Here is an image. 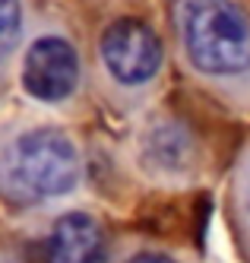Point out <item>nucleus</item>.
Instances as JSON below:
<instances>
[{
    "mask_svg": "<svg viewBox=\"0 0 250 263\" xmlns=\"http://www.w3.org/2000/svg\"><path fill=\"white\" fill-rule=\"evenodd\" d=\"M80 83V58L67 39L45 35L38 39L23 61V86L42 102H61Z\"/></svg>",
    "mask_w": 250,
    "mask_h": 263,
    "instance_id": "obj_4",
    "label": "nucleus"
},
{
    "mask_svg": "<svg viewBox=\"0 0 250 263\" xmlns=\"http://www.w3.org/2000/svg\"><path fill=\"white\" fill-rule=\"evenodd\" d=\"M105 232L89 213H67L48 238V263H105Z\"/></svg>",
    "mask_w": 250,
    "mask_h": 263,
    "instance_id": "obj_5",
    "label": "nucleus"
},
{
    "mask_svg": "<svg viewBox=\"0 0 250 263\" xmlns=\"http://www.w3.org/2000/svg\"><path fill=\"white\" fill-rule=\"evenodd\" d=\"M4 187L19 200H48L70 194L80 181V149L61 130H32L13 140L4 156Z\"/></svg>",
    "mask_w": 250,
    "mask_h": 263,
    "instance_id": "obj_2",
    "label": "nucleus"
},
{
    "mask_svg": "<svg viewBox=\"0 0 250 263\" xmlns=\"http://www.w3.org/2000/svg\"><path fill=\"white\" fill-rule=\"evenodd\" d=\"M178 26L200 73L232 77L250 67V16L238 0H178Z\"/></svg>",
    "mask_w": 250,
    "mask_h": 263,
    "instance_id": "obj_1",
    "label": "nucleus"
},
{
    "mask_svg": "<svg viewBox=\"0 0 250 263\" xmlns=\"http://www.w3.org/2000/svg\"><path fill=\"white\" fill-rule=\"evenodd\" d=\"M130 263H175V260L165 257V254H140V257H133Z\"/></svg>",
    "mask_w": 250,
    "mask_h": 263,
    "instance_id": "obj_8",
    "label": "nucleus"
},
{
    "mask_svg": "<svg viewBox=\"0 0 250 263\" xmlns=\"http://www.w3.org/2000/svg\"><path fill=\"white\" fill-rule=\"evenodd\" d=\"M146 159H152L162 172H181L184 165L194 162V140L175 124L156 127L146 140Z\"/></svg>",
    "mask_w": 250,
    "mask_h": 263,
    "instance_id": "obj_6",
    "label": "nucleus"
},
{
    "mask_svg": "<svg viewBox=\"0 0 250 263\" xmlns=\"http://www.w3.org/2000/svg\"><path fill=\"white\" fill-rule=\"evenodd\" d=\"M102 61L114 80L140 86L152 80L162 67V42L140 20H118L102 32Z\"/></svg>",
    "mask_w": 250,
    "mask_h": 263,
    "instance_id": "obj_3",
    "label": "nucleus"
},
{
    "mask_svg": "<svg viewBox=\"0 0 250 263\" xmlns=\"http://www.w3.org/2000/svg\"><path fill=\"white\" fill-rule=\"evenodd\" d=\"M19 26H23L19 0H0V61L13 51V45L19 39Z\"/></svg>",
    "mask_w": 250,
    "mask_h": 263,
    "instance_id": "obj_7",
    "label": "nucleus"
}]
</instances>
